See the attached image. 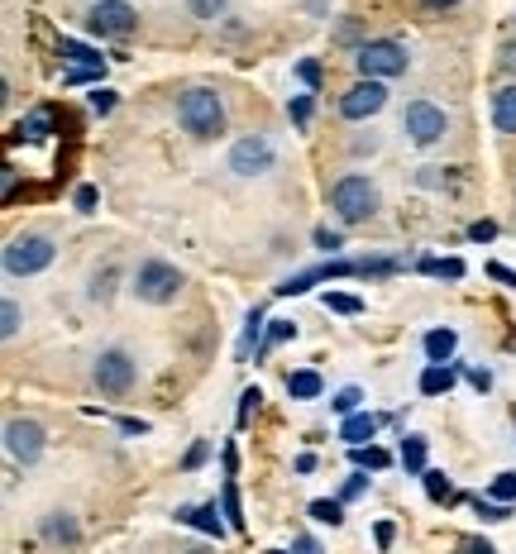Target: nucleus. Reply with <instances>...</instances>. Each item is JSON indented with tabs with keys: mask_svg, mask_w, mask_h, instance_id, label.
Wrapping results in <instances>:
<instances>
[{
	"mask_svg": "<svg viewBox=\"0 0 516 554\" xmlns=\"http://www.w3.org/2000/svg\"><path fill=\"white\" fill-rule=\"evenodd\" d=\"M177 125L187 129L192 139H215V134H225V106H220V96L206 91V86L187 91V96L177 101Z\"/></svg>",
	"mask_w": 516,
	"mask_h": 554,
	"instance_id": "nucleus-1",
	"label": "nucleus"
},
{
	"mask_svg": "<svg viewBox=\"0 0 516 554\" xmlns=\"http://www.w3.org/2000/svg\"><path fill=\"white\" fill-rule=\"evenodd\" d=\"M330 206L340 211V220L359 225V220H368V215L378 211V187L368 177H359V172H349V177H340L330 187Z\"/></svg>",
	"mask_w": 516,
	"mask_h": 554,
	"instance_id": "nucleus-2",
	"label": "nucleus"
},
{
	"mask_svg": "<svg viewBox=\"0 0 516 554\" xmlns=\"http://www.w3.org/2000/svg\"><path fill=\"white\" fill-rule=\"evenodd\" d=\"M354 67H359V77H368V82L402 77V72H407V48H402V43H392V39H368V43H359Z\"/></svg>",
	"mask_w": 516,
	"mask_h": 554,
	"instance_id": "nucleus-3",
	"label": "nucleus"
},
{
	"mask_svg": "<svg viewBox=\"0 0 516 554\" xmlns=\"http://www.w3.org/2000/svg\"><path fill=\"white\" fill-rule=\"evenodd\" d=\"M53 258H58V244L48 235H20V239H10V249H5V273L34 277V273H43Z\"/></svg>",
	"mask_w": 516,
	"mask_h": 554,
	"instance_id": "nucleus-4",
	"label": "nucleus"
},
{
	"mask_svg": "<svg viewBox=\"0 0 516 554\" xmlns=\"http://www.w3.org/2000/svg\"><path fill=\"white\" fill-rule=\"evenodd\" d=\"M182 292V273L163 263V258H149V263H139V273H134V297L149 301V306H168L172 297Z\"/></svg>",
	"mask_w": 516,
	"mask_h": 554,
	"instance_id": "nucleus-5",
	"label": "nucleus"
},
{
	"mask_svg": "<svg viewBox=\"0 0 516 554\" xmlns=\"http://www.w3.org/2000/svg\"><path fill=\"white\" fill-rule=\"evenodd\" d=\"M91 378H96V387H101L106 397H125L129 387H134V378H139V363L129 359L125 349H106V354L96 359V368H91Z\"/></svg>",
	"mask_w": 516,
	"mask_h": 554,
	"instance_id": "nucleus-6",
	"label": "nucleus"
},
{
	"mask_svg": "<svg viewBox=\"0 0 516 554\" xmlns=\"http://www.w3.org/2000/svg\"><path fill=\"white\" fill-rule=\"evenodd\" d=\"M134 24H139V15L125 0H101V5L86 10V29L101 34V39H125V34H134Z\"/></svg>",
	"mask_w": 516,
	"mask_h": 554,
	"instance_id": "nucleus-7",
	"label": "nucleus"
},
{
	"mask_svg": "<svg viewBox=\"0 0 516 554\" xmlns=\"http://www.w3.org/2000/svg\"><path fill=\"white\" fill-rule=\"evenodd\" d=\"M273 168V144L263 139V134H244L235 149H230V172L239 177H258V172Z\"/></svg>",
	"mask_w": 516,
	"mask_h": 554,
	"instance_id": "nucleus-8",
	"label": "nucleus"
},
{
	"mask_svg": "<svg viewBox=\"0 0 516 554\" xmlns=\"http://www.w3.org/2000/svg\"><path fill=\"white\" fill-rule=\"evenodd\" d=\"M5 449H10V459L34 464V459L43 454V426H39V421H29V416L5 421Z\"/></svg>",
	"mask_w": 516,
	"mask_h": 554,
	"instance_id": "nucleus-9",
	"label": "nucleus"
},
{
	"mask_svg": "<svg viewBox=\"0 0 516 554\" xmlns=\"http://www.w3.org/2000/svg\"><path fill=\"white\" fill-rule=\"evenodd\" d=\"M387 106V86L383 82H359V86H349L340 96V115L344 120H368V115H378V110Z\"/></svg>",
	"mask_w": 516,
	"mask_h": 554,
	"instance_id": "nucleus-10",
	"label": "nucleus"
},
{
	"mask_svg": "<svg viewBox=\"0 0 516 554\" xmlns=\"http://www.w3.org/2000/svg\"><path fill=\"white\" fill-rule=\"evenodd\" d=\"M402 125H407L411 144H435V139L445 134V110L430 106V101H411L407 115H402Z\"/></svg>",
	"mask_w": 516,
	"mask_h": 554,
	"instance_id": "nucleus-11",
	"label": "nucleus"
},
{
	"mask_svg": "<svg viewBox=\"0 0 516 554\" xmlns=\"http://www.w3.org/2000/svg\"><path fill=\"white\" fill-rule=\"evenodd\" d=\"M359 273V263H349V258H330V263H321V268H306V273L287 277L278 287V297H301V292H311L316 282H330V277H354Z\"/></svg>",
	"mask_w": 516,
	"mask_h": 554,
	"instance_id": "nucleus-12",
	"label": "nucleus"
},
{
	"mask_svg": "<svg viewBox=\"0 0 516 554\" xmlns=\"http://www.w3.org/2000/svg\"><path fill=\"white\" fill-rule=\"evenodd\" d=\"M177 521H182V526H196L201 535H215V540L230 531V521H225V512H220L215 502H201V507H177Z\"/></svg>",
	"mask_w": 516,
	"mask_h": 554,
	"instance_id": "nucleus-13",
	"label": "nucleus"
},
{
	"mask_svg": "<svg viewBox=\"0 0 516 554\" xmlns=\"http://www.w3.org/2000/svg\"><path fill=\"white\" fill-rule=\"evenodd\" d=\"M378 435V416H368V411H354V416H344V426H340V440L349 449H359V445H368Z\"/></svg>",
	"mask_w": 516,
	"mask_h": 554,
	"instance_id": "nucleus-14",
	"label": "nucleus"
},
{
	"mask_svg": "<svg viewBox=\"0 0 516 554\" xmlns=\"http://www.w3.org/2000/svg\"><path fill=\"white\" fill-rule=\"evenodd\" d=\"M325 392V383H321V373L316 368H297V373H287V397L292 402H316Z\"/></svg>",
	"mask_w": 516,
	"mask_h": 554,
	"instance_id": "nucleus-15",
	"label": "nucleus"
},
{
	"mask_svg": "<svg viewBox=\"0 0 516 554\" xmlns=\"http://www.w3.org/2000/svg\"><path fill=\"white\" fill-rule=\"evenodd\" d=\"M454 378H459V368H450V363H426L421 392H426V397H445V392L454 387Z\"/></svg>",
	"mask_w": 516,
	"mask_h": 554,
	"instance_id": "nucleus-16",
	"label": "nucleus"
},
{
	"mask_svg": "<svg viewBox=\"0 0 516 554\" xmlns=\"http://www.w3.org/2000/svg\"><path fill=\"white\" fill-rule=\"evenodd\" d=\"M493 125L502 134H516V86H502L493 96Z\"/></svg>",
	"mask_w": 516,
	"mask_h": 554,
	"instance_id": "nucleus-17",
	"label": "nucleus"
},
{
	"mask_svg": "<svg viewBox=\"0 0 516 554\" xmlns=\"http://www.w3.org/2000/svg\"><path fill=\"white\" fill-rule=\"evenodd\" d=\"M58 53H63V58H72V67H106V58H101V48H91V43L63 39V43H58Z\"/></svg>",
	"mask_w": 516,
	"mask_h": 554,
	"instance_id": "nucleus-18",
	"label": "nucleus"
},
{
	"mask_svg": "<svg viewBox=\"0 0 516 554\" xmlns=\"http://www.w3.org/2000/svg\"><path fill=\"white\" fill-rule=\"evenodd\" d=\"M254 344H263V306H254V311L244 316V335H239V359L258 354Z\"/></svg>",
	"mask_w": 516,
	"mask_h": 554,
	"instance_id": "nucleus-19",
	"label": "nucleus"
},
{
	"mask_svg": "<svg viewBox=\"0 0 516 554\" xmlns=\"http://www.w3.org/2000/svg\"><path fill=\"white\" fill-rule=\"evenodd\" d=\"M349 459H354V469H359V473H378V469H387V464H392V454H387V449H378V445L349 449Z\"/></svg>",
	"mask_w": 516,
	"mask_h": 554,
	"instance_id": "nucleus-20",
	"label": "nucleus"
},
{
	"mask_svg": "<svg viewBox=\"0 0 516 554\" xmlns=\"http://www.w3.org/2000/svg\"><path fill=\"white\" fill-rule=\"evenodd\" d=\"M454 344H459V335H454V330H430V335H426V359L430 363H450Z\"/></svg>",
	"mask_w": 516,
	"mask_h": 554,
	"instance_id": "nucleus-21",
	"label": "nucleus"
},
{
	"mask_svg": "<svg viewBox=\"0 0 516 554\" xmlns=\"http://www.w3.org/2000/svg\"><path fill=\"white\" fill-rule=\"evenodd\" d=\"M402 469L426 473V440L421 435H402Z\"/></svg>",
	"mask_w": 516,
	"mask_h": 554,
	"instance_id": "nucleus-22",
	"label": "nucleus"
},
{
	"mask_svg": "<svg viewBox=\"0 0 516 554\" xmlns=\"http://www.w3.org/2000/svg\"><path fill=\"white\" fill-rule=\"evenodd\" d=\"M43 535L58 540V545H72V540H77V521H72L67 512H53L48 521H43Z\"/></svg>",
	"mask_w": 516,
	"mask_h": 554,
	"instance_id": "nucleus-23",
	"label": "nucleus"
},
{
	"mask_svg": "<svg viewBox=\"0 0 516 554\" xmlns=\"http://www.w3.org/2000/svg\"><path fill=\"white\" fill-rule=\"evenodd\" d=\"M48 129H53V115L48 110H29L20 125H15V139H43Z\"/></svg>",
	"mask_w": 516,
	"mask_h": 554,
	"instance_id": "nucleus-24",
	"label": "nucleus"
},
{
	"mask_svg": "<svg viewBox=\"0 0 516 554\" xmlns=\"http://www.w3.org/2000/svg\"><path fill=\"white\" fill-rule=\"evenodd\" d=\"M220 512H225V521L235 526V531H244V507H239V488H235V478L220 488Z\"/></svg>",
	"mask_w": 516,
	"mask_h": 554,
	"instance_id": "nucleus-25",
	"label": "nucleus"
},
{
	"mask_svg": "<svg viewBox=\"0 0 516 554\" xmlns=\"http://www.w3.org/2000/svg\"><path fill=\"white\" fill-rule=\"evenodd\" d=\"M287 340H297V325H292V320H273V325H268V335H263V344H258L254 359H263L273 344H287Z\"/></svg>",
	"mask_w": 516,
	"mask_h": 554,
	"instance_id": "nucleus-26",
	"label": "nucleus"
},
{
	"mask_svg": "<svg viewBox=\"0 0 516 554\" xmlns=\"http://www.w3.org/2000/svg\"><path fill=\"white\" fill-rule=\"evenodd\" d=\"M306 512L316 516L321 526H344V502H330V497H316V502H311Z\"/></svg>",
	"mask_w": 516,
	"mask_h": 554,
	"instance_id": "nucleus-27",
	"label": "nucleus"
},
{
	"mask_svg": "<svg viewBox=\"0 0 516 554\" xmlns=\"http://www.w3.org/2000/svg\"><path fill=\"white\" fill-rule=\"evenodd\" d=\"M325 311H340V316H359L364 311V301L359 297H349V292H325Z\"/></svg>",
	"mask_w": 516,
	"mask_h": 554,
	"instance_id": "nucleus-28",
	"label": "nucleus"
},
{
	"mask_svg": "<svg viewBox=\"0 0 516 554\" xmlns=\"http://www.w3.org/2000/svg\"><path fill=\"white\" fill-rule=\"evenodd\" d=\"M421 273H430V277H464V263H459V258H421Z\"/></svg>",
	"mask_w": 516,
	"mask_h": 554,
	"instance_id": "nucleus-29",
	"label": "nucleus"
},
{
	"mask_svg": "<svg viewBox=\"0 0 516 554\" xmlns=\"http://www.w3.org/2000/svg\"><path fill=\"white\" fill-rule=\"evenodd\" d=\"M488 497L502 502V507H512V502H516V473H497L493 488H488Z\"/></svg>",
	"mask_w": 516,
	"mask_h": 554,
	"instance_id": "nucleus-30",
	"label": "nucleus"
},
{
	"mask_svg": "<svg viewBox=\"0 0 516 554\" xmlns=\"http://www.w3.org/2000/svg\"><path fill=\"white\" fill-rule=\"evenodd\" d=\"M359 402H364V392H359V387H340V392L330 397L335 416H354V411H359Z\"/></svg>",
	"mask_w": 516,
	"mask_h": 554,
	"instance_id": "nucleus-31",
	"label": "nucleus"
},
{
	"mask_svg": "<svg viewBox=\"0 0 516 554\" xmlns=\"http://www.w3.org/2000/svg\"><path fill=\"white\" fill-rule=\"evenodd\" d=\"M473 516H478V521H507L512 507H502V502H493V497H473Z\"/></svg>",
	"mask_w": 516,
	"mask_h": 554,
	"instance_id": "nucleus-32",
	"label": "nucleus"
},
{
	"mask_svg": "<svg viewBox=\"0 0 516 554\" xmlns=\"http://www.w3.org/2000/svg\"><path fill=\"white\" fill-rule=\"evenodd\" d=\"M421 478H426V497H430V502H450V478H445V473L426 469Z\"/></svg>",
	"mask_w": 516,
	"mask_h": 554,
	"instance_id": "nucleus-33",
	"label": "nucleus"
},
{
	"mask_svg": "<svg viewBox=\"0 0 516 554\" xmlns=\"http://www.w3.org/2000/svg\"><path fill=\"white\" fill-rule=\"evenodd\" d=\"M0 335H5V340L20 335V301L5 297V306H0Z\"/></svg>",
	"mask_w": 516,
	"mask_h": 554,
	"instance_id": "nucleus-34",
	"label": "nucleus"
},
{
	"mask_svg": "<svg viewBox=\"0 0 516 554\" xmlns=\"http://www.w3.org/2000/svg\"><path fill=\"white\" fill-rule=\"evenodd\" d=\"M101 72H106V67H67L63 82H67V86H91V82L101 86Z\"/></svg>",
	"mask_w": 516,
	"mask_h": 554,
	"instance_id": "nucleus-35",
	"label": "nucleus"
},
{
	"mask_svg": "<svg viewBox=\"0 0 516 554\" xmlns=\"http://www.w3.org/2000/svg\"><path fill=\"white\" fill-rule=\"evenodd\" d=\"M287 115H292L297 129H306L311 125V96H292V101H287Z\"/></svg>",
	"mask_w": 516,
	"mask_h": 554,
	"instance_id": "nucleus-36",
	"label": "nucleus"
},
{
	"mask_svg": "<svg viewBox=\"0 0 516 554\" xmlns=\"http://www.w3.org/2000/svg\"><path fill=\"white\" fill-rule=\"evenodd\" d=\"M86 101H91L96 115H110V110H115V91H110V86H91V96H86Z\"/></svg>",
	"mask_w": 516,
	"mask_h": 554,
	"instance_id": "nucleus-37",
	"label": "nucleus"
},
{
	"mask_svg": "<svg viewBox=\"0 0 516 554\" xmlns=\"http://www.w3.org/2000/svg\"><path fill=\"white\" fill-rule=\"evenodd\" d=\"M206 459H211V440H196V445L187 449V459H182V469L192 473V469H201Z\"/></svg>",
	"mask_w": 516,
	"mask_h": 554,
	"instance_id": "nucleus-38",
	"label": "nucleus"
},
{
	"mask_svg": "<svg viewBox=\"0 0 516 554\" xmlns=\"http://www.w3.org/2000/svg\"><path fill=\"white\" fill-rule=\"evenodd\" d=\"M96 201H101V196H96V187H86V182L77 187V192H72V206H77L82 215H91V211H96Z\"/></svg>",
	"mask_w": 516,
	"mask_h": 554,
	"instance_id": "nucleus-39",
	"label": "nucleus"
},
{
	"mask_svg": "<svg viewBox=\"0 0 516 554\" xmlns=\"http://www.w3.org/2000/svg\"><path fill=\"white\" fill-rule=\"evenodd\" d=\"M258 402H263V392H258V387H249V392L239 397V426H249V416L258 411Z\"/></svg>",
	"mask_w": 516,
	"mask_h": 554,
	"instance_id": "nucleus-40",
	"label": "nucleus"
},
{
	"mask_svg": "<svg viewBox=\"0 0 516 554\" xmlns=\"http://www.w3.org/2000/svg\"><path fill=\"white\" fill-rule=\"evenodd\" d=\"M469 239H473V244H493V239H497V225H493V220H473V225H469Z\"/></svg>",
	"mask_w": 516,
	"mask_h": 554,
	"instance_id": "nucleus-41",
	"label": "nucleus"
},
{
	"mask_svg": "<svg viewBox=\"0 0 516 554\" xmlns=\"http://www.w3.org/2000/svg\"><path fill=\"white\" fill-rule=\"evenodd\" d=\"M316 249L335 254V249H344V235H340V230H325V225H321V230H316Z\"/></svg>",
	"mask_w": 516,
	"mask_h": 554,
	"instance_id": "nucleus-42",
	"label": "nucleus"
},
{
	"mask_svg": "<svg viewBox=\"0 0 516 554\" xmlns=\"http://www.w3.org/2000/svg\"><path fill=\"white\" fill-rule=\"evenodd\" d=\"M297 77L306 86H321V63H316V58H301V63H297Z\"/></svg>",
	"mask_w": 516,
	"mask_h": 554,
	"instance_id": "nucleus-43",
	"label": "nucleus"
},
{
	"mask_svg": "<svg viewBox=\"0 0 516 554\" xmlns=\"http://www.w3.org/2000/svg\"><path fill=\"white\" fill-rule=\"evenodd\" d=\"M364 492H368V478L364 473H354V478L340 488V502H354V497H364Z\"/></svg>",
	"mask_w": 516,
	"mask_h": 554,
	"instance_id": "nucleus-44",
	"label": "nucleus"
},
{
	"mask_svg": "<svg viewBox=\"0 0 516 554\" xmlns=\"http://www.w3.org/2000/svg\"><path fill=\"white\" fill-rule=\"evenodd\" d=\"M192 10L201 15V20H215V15L225 10V0H192Z\"/></svg>",
	"mask_w": 516,
	"mask_h": 554,
	"instance_id": "nucleus-45",
	"label": "nucleus"
},
{
	"mask_svg": "<svg viewBox=\"0 0 516 554\" xmlns=\"http://www.w3.org/2000/svg\"><path fill=\"white\" fill-rule=\"evenodd\" d=\"M292 554H325V550H321V540H311V535H297V540H292Z\"/></svg>",
	"mask_w": 516,
	"mask_h": 554,
	"instance_id": "nucleus-46",
	"label": "nucleus"
},
{
	"mask_svg": "<svg viewBox=\"0 0 516 554\" xmlns=\"http://www.w3.org/2000/svg\"><path fill=\"white\" fill-rule=\"evenodd\" d=\"M488 277H497L502 287H512V292H516V273H512V268H502V263H488Z\"/></svg>",
	"mask_w": 516,
	"mask_h": 554,
	"instance_id": "nucleus-47",
	"label": "nucleus"
},
{
	"mask_svg": "<svg viewBox=\"0 0 516 554\" xmlns=\"http://www.w3.org/2000/svg\"><path fill=\"white\" fill-rule=\"evenodd\" d=\"M459 554H497L488 540H459Z\"/></svg>",
	"mask_w": 516,
	"mask_h": 554,
	"instance_id": "nucleus-48",
	"label": "nucleus"
},
{
	"mask_svg": "<svg viewBox=\"0 0 516 554\" xmlns=\"http://www.w3.org/2000/svg\"><path fill=\"white\" fill-rule=\"evenodd\" d=\"M469 383L478 387V392H488V387H493V373H488V368H469Z\"/></svg>",
	"mask_w": 516,
	"mask_h": 554,
	"instance_id": "nucleus-49",
	"label": "nucleus"
},
{
	"mask_svg": "<svg viewBox=\"0 0 516 554\" xmlns=\"http://www.w3.org/2000/svg\"><path fill=\"white\" fill-rule=\"evenodd\" d=\"M392 521H378V531H373V540H378V550H387V545H392Z\"/></svg>",
	"mask_w": 516,
	"mask_h": 554,
	"instance_id": "nucleus-50",
	"label": "nucleus"
},
{
	"mask_svg": "<svg viewBox=\"0 0 516 554\" xmlns=\"http://www.w3.org/2000/svg\"><path fill=\"white\" fill-rule=\"evenodd\" d=\"M15 192H20V172L5 168V201H15Z\"/></svg>",
	"mask_w": 516,
	"mask_h": 554,
	"instance_id": "nucleus-51",
	"label": "nucleus"
},
{
	"mask_svg": "<svg viewBox=\"0 0 516 554\" xmlns=\"http://www.w3.org/2000/svg\"><path fill=\"white\" fill-rule=\"evenodd\" d=\"M120 430H125V435H144V430H149V421H134V416H125V421H120Z\"/></svg>",
	"mask_w": 516,
	"mask_h": 554,
	"instance_id": "nucleus-52",
	"label": "nucleus"
},
{
	"mask_svg": "<svg viewBox=\"0 0 516 554\" xmlns=\"http://www.w3.org/2000/svg\"><path fill=\"white\" fill-rule=\"evenodd\" d=\"M502 67H512V72H516V43H507V48H502Z\"/></svg>",
	"mask_w": 516,
	"mask_h": 554,
	"instance_id": "nucleus-53",
	"label": "nucleus"
},
{
	"mask_svg": "<svg viewBox=\"0 0 516 554\" xmlns=\"http://www.w3.org/2000/svg\"><path fill=\"white\" fill-rule=\"evenodd\" d=\"M421 5H430V10H450V5H459V0H421Z\"/></svg>",
	"mask_w": 516,
	"mask_h": 554,
	"instance_id": "nucleus-54",
	"label": "nucleus"
},
{
	"mask_svg": "<svg viewBox=\"0 0 516 554\" xmlns=\"http://www.w3.org/2000/svg\"><path fill=\"white\" fill-rule=\"evenodd\" d=\"M187 554H206V550H187Z\"/></svg>",
	"mask_w": 516,
	"mask_h": 554,
	"instance_id": "nucleus-55",
	"label": "nucleus"
},
{
	"mask_svg": "<svg viewBox=\"0 0 516 554\" xmlns=\"http://www.w3.org/2000/svg\"><path fill=\"white\" fill-rule=\"evenodd\" d=\"M268 554H287V550H268Z\"/></svg>",
	"mask_w": 516,
	"mask_h": 554,
	"instance_id": "nucleus-56",
	"label": "nucleus"
}]
</instances>
